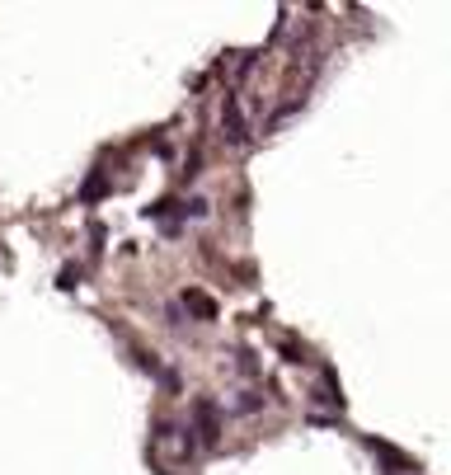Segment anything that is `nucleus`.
<instances>
[{"label": "nucleus", "instance_id": "f257e3e1", "mask_svg": "<svg viewBox=\"0 0 451 475\" xmlns=\"http://www.w3.org/2000/svg\"><path fill=\"white\" fill-rule=\"evenodd\" d=\"M156 452L160 456H174V461H179V456H188L193 452V438L183 429H174V424H165V429L156 433Z\"/></svg>", "mask_w": 451, "mask_h": 475}]
</instances>
